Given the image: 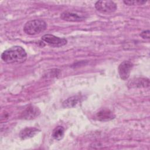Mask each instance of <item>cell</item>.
Instances as JSON below:
<instances>
[{
    "label": "cell",
    "instance_id": "obj_10",
    "mask_svg": "<svg viewBox=\"0 0 150 150\" xmlns=\"http://www.w3.org/2000/svg\"><path fill=\"white\" fill-rule=\"evenodd\" d=\"M81 97L80 96H74L68 98L63 102V107L64 108H72L76 106L80 101Z\"/></svg>",
    "mask_w": 150,
    "mask_h": 150
},
{
    "label": "cell",
    "instance_id": "obj_9",
    "mask_svg": "<svg viewBox=\"0 0 150 150\" xmlns=\"http://www.w3.org/2000/svg\"><path fill=\"white\" fill-rule=\"evenodd\" d=\"M40 114V111L37 107L33 106L29 107L26 110L23 112V117L26 119H32L38 116Z\"/></svg>",
    "mask_w": 150,
    "mask_h": 150
},
{
    "label": "cell",
    "instance_id": "obj_14",
    "mask_svg": "<svg viewBox=\"0 0 150 150\" xmlns=\"http://www.w3.org/2000/svg\"><path fill=\"white\" fill-rule=\"evenodd\" d=\"M149 33L150 32L149 30H144L143 32H142L140 34V36L143 38V39H149L150 36H149Z\"/></svg>",
    "mask_w": 150,
    "mask_h": 150
},
{
    "label": "cell",
    "instance_id": "obj_13",
    "mask_svg": "<svg viewBox=\"0 0 150 150\" xmlns=\"http://www.w3.org/2000/svg\"><path fill=\"white\" fill-rule=\"evenodd\" d=\"M146 2V1H124V3L128 5H143Z\"/></svg>",
    "mask_w": 150,
    "mask_h": 150
},
{
    "label": "cell",
    "instance_id": "obj_1",
    "mask_svg": "<svg viewBox=\"0 0 150 150\" xmlns=\"http://www.w3.org/2000/svg\"><path fill=\"white\" fill-rule=\"evenodd\" d=\"M27 58L25 50L19 46H14L2 52V60L8 64L21 63L24 62Z\"/></svg>",
    "mask_w": 150,
    "mask_h": 150
},
{
    "label": "cell",
    "instance_id": "obj_4",
    "mask_svg": "<svg viewBox=\"0 0 150 150\" xmlns=\"http://www.w3.org/2000/svg\"><path fill=\"white\" fill-rule=\"evenodd\" d=\"M42 40L53 47H59L66 45L67 43L66 39L59 38L51 34H46L42 37Z\"/></svg>",
    "mask_w": 150,
    "mask_h": 150
},
{
    "label": "cell",
    "instance_id": "obj_5",
    "mask_svg": "<svg viewBox=\"0 0 150 150\" xmlns=\"http://www.w3.org/2000/svg\"><path fill=\"white\" fill-rule=\"evenodd\" d=\"M133 64L129 61H124L118 66V73L122 80H127L130 74Z\"/></svg>",
    "mask_w": 150,
    "mask_h": 150
},
{
    "label": "cell",
    "instance_id": "obj_11",
    "mask_svg": "<svg viewBox=\"0 0 150 150\" xmlns=\"http://www.w3.org/2000/svg\"><path fill=\"white\" fill-rule=\"evenodd\" d=\"M64 134V128L62 126H57L53 129L52 132V137L54 139L59 141L63 138Z\"/></svg>",
    "mask_w": 150,
    "mask_h": 150
},
{
    "label": "cell",
    "instance_id": "obj_12",
    "mask_svg": "<svg viewBox=\"0 0 150 150\" xmlns=\"http://www.w3.org/2000/svg\"><path fill=\"white\" fill-rule=\"evenodd\" d=\"M149 84V80L146 79H137V80H133L131 85L132 86H135V87H148Z\"/></svg>",
    "mask_w": 150,
    "mask_h": 150
},
{
    "label": "cell",
    "instance_id": "obj_3",
    "mask_svg": "<svg viewBox=\"0 0 150 150\" xmlns=\"http://www.w3.org/2000/svg\"><path fill=\"white\" fill-rule=\"evenodd\" d=\"M96 9L103 13H111L117 8L116 4L112 1H98L95 4Z\"/></svg>",
    "mask_w": 150,
    "mask_h": 150
},
{
    "label": "cell",
    "instance_id": "obj_2",
    "mask_svg": "<svg viewBox=\"0 0 150 150\" xmlns=\"http://www.w3.org/2000/svg\"><path fill=\"white\" fill-rule=\"evenodd\" d=\"M47 28V23L42 19H37L28 21L23 27L24 32L29 35H35L43 32Z\"/></svg>",
    "mask_w": 150,
    "mask_h": 150
},
{
    "label": "cell",
    "instance_id": "obj_8",
    "mask_svg": "<svg viewBox=\"0 0 150 150\" xmlns=\"http://www.w3.org/2000/svg\"><path fill=\"white\" fill-rule=\"evenodd\" d=\"M97 119L102 121H107L114 118L115 115L110 110L103 109L97 113Z\"/></svg>",
    "mask_w": 150,
    "mask_h": 150
},
{
    "label": "cell",
    "instance_id": "obj_7",
    "mask_svg": "<svg viewBox=\"0 0 150 150\" xmlns=\"http://www.w3.org/2000/svg\"><path fill=\"white\" fill-rule=\"evenodd\" d=\"M39 130L35 127H26L22 129L19 133V137L22 139H29L33 137Z\"/></svg>",
    "mask_w": 150,
    "mask_h": 150
},
{
    "label": "cell",
    "instance_id": "obj_6",
    "mask_svg": "<svg viewBox=\"0 0 150 150\" xmlns=\"http://www.w3.org/2000/svg\"><path fill=\"white\" fill-rule=\"evenodd\" d=\"M60 18L68 22H81L84 21L86 17L82 14L66 11L60 14Z\"/></svg>",
    "mask_w": 150,
    "mask_h": 150
}]
</instances>
